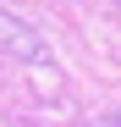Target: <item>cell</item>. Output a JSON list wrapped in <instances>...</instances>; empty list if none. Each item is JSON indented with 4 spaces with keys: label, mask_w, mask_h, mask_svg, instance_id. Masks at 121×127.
I'll list each match as a JSON object with an SVG mask.
<instances>
[{
    "label": "cell",
    "mask_w": 121,
    "mask_h": 127,
    "mask_svg": "<svg viewBox=\"0 0 121 127\" xmlns=\"http://www.w3.org/2000/svg\"><path fill=\"white\" fill-rule=\"evenodd\" d=\"M0 44H6V50H17V55H33V61L44 55V44H39V39H33L22 22H17V17H11L6 6H0Z\"/></svg>",
    "instance_id": "6da1fadb"
},
{
    "label": "cell",
    "mask_w": 121,
    "mask_h": 127,
    "mask_svg": "<svg viewBox=\"0 0 121 127\" xmlns=\"http://www.w3.org/2000/svg\"><path fill=\"white\" fill-rule=\"evenodd\" d=\"M116 122H121V116H116Z\"/></svg>",
    "instance_id": "7a4b0ae2"
}]
</instances>
